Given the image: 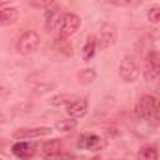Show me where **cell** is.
<instances>
[{
    "label": "cell",
    "instance_id": "cell-1",
    "mask_svg": "<svg viewBox=\"0 0 160 160\" xmlns=\"http://www.w3.org/2000/svg\"><path fill=\"white\" fill-rule=\"evenodd\" d=\"M119 75L124 83H134L139 75V64L134 55H124L119 66Z\"/></svg>",
    "mask_w": 160,
    "mask_h": 160
},
{
    "label": "cell",
    "instance_id": "cell-2",
    "mask_svg": "<svg viewBox=\"0 0 160 160\" xmlns=\"http://www.w3.org/2000/svg\"><path fill=\"white\" fill-rule=\"evenodd\" d=\"M38 45H40V34L34 30H25L15 42V49L21 55H32L38 49Z\"/></svg>",
    "mask_w": 160,
    "mask_h": 160
},
{
    "label": "cell",
    "instance_id": "cell-3",
    "mask_svg": "<svg viewBox=\"0 0 160 160\" xmlns=\"http://www.w3.org/2000/svg\"><path fill=\"white\" fill-rule=\"evenodd\" d=\"M136 115L139 119H156V111H158V102L154 96L151 94H143L138 102H136V108H134Z\"/></svg>",
    "mask_w": 160,
    "mask_h": 160
},
{
    "label": "cell",
    "instance_id": "cell-4",
    "mask_svg": "<svg viewBox=\"0 0 160 160\" xmlns=\"http://www.w3.org/2000/svg\"><path fill=\"white\" fill-rule=\"evenodd\" d=\"M115 38H117V28H115V25L104 23V25L100 27L98 36H96V47H100V49H109V47L115 43Z\"/></svg>",
    "mask_w": 160,
    "mask_h": 160
},
{
    "label": "cell",
    "instance_id": "cell-5",
    "mask_svg": "<svg viewBox=\"0 0 160 160\" xmlns=\"http://www.w3.org/2000/svg\"><path fill=\"white\" fill-rule=\"evenodd\" d=\"M145 66H143V77L147 81H154L156 75L160 73V57L156 51H149L145 57Z\"/></svg>",
    "mask_w": 160,
    "mask_h": 160
},
{
    "label": "cell",
    "instance_id": "cell-6",
    "mask_svg": "<svg viewBox=\"0 0 160 160\" xmlns=\"http://www.w3.org/2000/svg\"><path fill=\"white\" fill-rule=\"evenodd\" d=\"M79 25H81V19H79V15L77 13H64L62 15V21H60V25H58V28H60V36L62 38H68V36H72V34H75L77 30H79Z\"/></svg>",
    "mask_w": 160,
    "mask_h": 160
},
{
    "label": "cell",
    "instance_id": "cell-7",
    "mask_svg": "<svg viewBox=\"0 0 160 160\" xmlns=\"http://www.w3.org/2000/svg\"><path fill=\"white\" fill-rule=\"evenodd\" d=\"M53 132V128L49 126H36V128H19L13 132V138L15 139H21V141H27V139H32V138H40V136H49Z\"/></svg>",
    "mask_w": 160,
    "mask_h": 160
},
{
    "label": "cell",
    "instance_id": "cell-8",
    "mask_svg": "<svg viewBox=\"0 0 160 160\" xmlns=\"http://www.w3.org/2000/svg\"><path fill=\"white\" fill-rule=\"evenodd\" d=\"M60 21H62V10H60V6L49 2V6L45 10V28L47 30H55V28H58Z\"/></svg>",
    "mask_w": 160,
    "mask_h": 160
},
{
    "label": "cell",
    "instance_id": "cell-9",
    "mask_svg": "<svg viewBox=\"0 0 160 160\" xmlns=\"http://www.w3.org/2000/svg\"><path fill=\"white\" fill-rule=\"evenodd\" d=\"M66 111L70 115V119H79V117H85L89 111V102L83 98H75L66 106Z\"/></svg>",
    "mask_w": 160,
    "mask_h": 160
},
{
    "label": "cell",
    "instance_id": "cell-10",
    "mask_svg": "<svg viewBox=\"0 0 160 160\" xmlns=\"http://www.w3.org/2000/svg\"><path fill=\"white\" fill-rule=\"evenodd\" d=\"M79 149H87V151H98L102 147V139L96 134H81L77 139Z\"/></svg>",
    "mask_w": 160,
    "mask_h": 160
},
{
    "label": "cell",
    "instance_id": "cell-11",
    "mask_svg": "<svg viewBox=\"0 0 160 160\" xmlns=\"http://www.w3.org/2000/svg\"><path fill=\"white\" fill-rule=\"evenodd\" d=\"M12 151L19 158H28V156H32L36 152V145L34 143H28V141H19V143H15L12 147Z\"/></svg>",
    "mask_w": 160,
    "mask_h": 160
},
{
    "label": "cell",
    "instance_id": "cell-12",
    "mask_svg": "<svg viewBox=\"0 0 160 160\" xmlns=\"http://www.w3.org/2000/svg\"><path fill=\"white\" fill-rule=\"evenodd\" d=\"M19 19V12L15 8H2L0 10V25H4V27H10L13 23H17Z\"/></svg>",
    "mask_w": 160,
    "mask_h": 160
},
{
    "label": "cell",
    "instance_id": "cell-13",
    "mask_svg": "<svg viewBox=\"0 0 160 160\" xmlns=\"http://www.w3.org/2000/svg\"><path fill=\"white\" fill-rule=\"evenodd\" d=\"M53 47H55L58 53L66 55V57H72V55H73V47H72V43H70L66 38H62V36H58V38L53 42Z\"/></svg>",
    "mask_w": 160,
    "mask_h": 160
},
{
    "label": "cell",
    "instance_id": "cell-14",
    "mask_svg": "<svg viewBox=\"0 0 160 160\" xmlns=\"http://www.w3.org/2000/svg\"><path fill=\"white\" fill-rule=\"evenodd\" d=\"M96 36L94 34H91L89 38H87V42H85V47H83V60H91L92 57H94V53H96Z\"/></svg>",
    "mask_w": 160,
    "mask_h": 160
},
{
    "label": "cell",
    "instance_id": "cell-15",
    "mask_svg": "<svg viewBox=\"0 0 160 160\" xmlns=\"http://www.w3.org/2000/svg\"><path fill=\"white\" fill-rule=\"evenodd\" d=\"M96 79V70L94 68H85V70H79L77 72V81L81 85H89Z\"/></svg>",
    "mask_w": 160,
    "mask_h": 160
},
{
    "label": "cell",
    "instance_id": "cell-16",
    "mask_svg": "<svg viewBox=\"0 0 160 160\" xmlns=\"http://www.w3.org/2000/svg\"><path fill=\"white\" fill-rule=\"evenodd\" d=\"M42 151H43V156L45 154H55V152H60L62 151V143L60 139H49L42 145Z\"/></svg>",
    "mask_w": 160,
    "mask_h": 160
},
{
    "label": "cell",
    "instance_id": "cell-17",
    "mask_svg": "<svg viewBox=\"0 0 160 160\" xmlns=\"http://www.w3.org/2000/svg\"><path fill=\"white\" fill-rule=\"evenodd\" d=\"M77 126V121L75 119H60V121H57L55 122V128L58 130V132H70V130H73Z\"/></svg>",
    "mask_w": 160,
    "mask_h": 160
},
{
    "label": "cell",
    "instance_id": "cell-18",
    "mask_svg": "<svg viewBox=\"0 0 160 160\" xmlns=\"http://www.w3.org/2000/svg\"><path fill=\"white\" fill-rule=\"evenodd\" d=\"M138 156H139V160H156V147H152V145L143 147Z\"/></svg>",
    "mask_w": 160,
    "mask_h": 160
},
{
    "label": "cell",
    "instance_id": "cell-19",
    "mask_svg": "<svg viewBox=\"0 0 160 160\" xmlns=\"http://www.w3.org/2000/svg\"><path fill=\"white\" fill-rule=\"evenodd\" d=\"M147 19L151 23H158L160 21V4H152L147 12Z\"/></svg>",
    "mask_w": 160,
    "mask_h": 160
},
{
    "label": "cell",
    "instance_id": "cell-20",
    "mask_svg": "<svg viewBox=\"0 0 160 160\" xmlns=\"http://www.w3.org/2000/svg\"><path fill=\"white\" fill-rule=\"evenodd\" d=\"M72 100H75V96H57V98H53V106H68Z\"/></svg>",
    "mask_w": 160,
    "mask_h": 160
},
{
    "label": "cell",
    "instance_id": "cell-21",
    "mask_svg": "<svg viewBox=\"0 0 160 160\" xmlns=\"http://www.w3.org/2000/svg\"><path fill=\"white\" fill-rule=\"evenodd\" d=\"M43 158L45 160H68V158H72V154H64L60 151V152H55V154H45Z\"/></svg>",
    "mask_w": 160,
    "mask_h": 160
},
{
    "label": "cell",
    "instance_id": "cell-22",
    "mask_svg": "<svg viewBox=\"0 0 160 160\" xmlns=\"http://www.w3.org/2000/svg\"><path fill=\"white\" fill-rule=\"evenodd\" d=\"M91 160H102V158H100V156H94V158H91Z\"/></svg>",
    "mask_w": 160,
    "mask_h": 160
},
{
    "label": "cell",
    "instance_id": "cell-23",
    "mask_svg": "<svg viewBox=\"0 0 160 160\" xmlns=\"http://www.w3.org/2000/svg\"><path fill=\"white\" fill-rule=\"evenodd\" d=\"M0 160H2V158H0Z\"/></svg>",
    "mask_w": 160,
    "mask_h": 160
}]
</instances>
